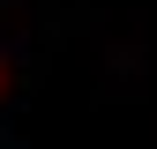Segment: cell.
Listing matches in <instances>:
<instances>
[{
  "instance_id": "1",
  "label": "cell",
  "mask_w": 157,
  "mask_h": 149,
  "mask_svg": "<svg viewBox=\"0 0 157 149\" xmlns=\"http://www.w3.org/2000/svg\"><path fill=\"white\" fill-rule=\"evenodd\" d=\"M0 89H8V67H0Z\"/></svg>"
}]
</instances>
